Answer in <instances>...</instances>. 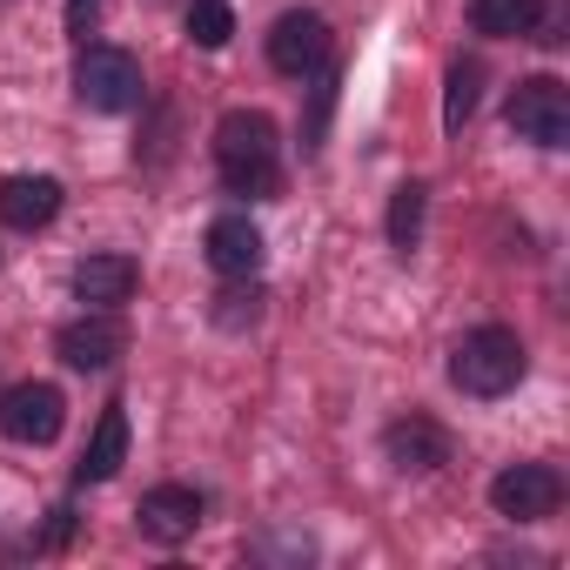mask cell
I'll use <instances>...</instances> for the list:
<instances>
[{"label":"cell","instance_id":"obj_18","mask_svg":"<svg viewBox=\"0 0 570 570\" xmlns=\"http://www.w3.org/2000/svg\"><path fill=\"white\" fill-rule=\"evenodd\" d=\"M476 81H483V68H476V61H456V68H450V95H443V128H463V121H470V108H476Z\"/></svg>","mask_w":570,"mask_h":570},{"label":"cell","instance_id":"obj_8","mask_svg":"<svg viewBox=\"0 0 570 570\" xmlns=\"http://www.w3.org/2000/svg\"><path fill=\"white\" fill-rule=\"evenodd\" d=\"M55 350H61V363H75V370H108V363L128 350V330H121L108 309H88L81 323H68V330L55 336Z\"/></svg>","mask_w":570,"mask_h":570},{"label":"cell","instance_id":"obj_3","mask_svg":"<svg viewBox=\"0 0 570 570\" xmlns=\"http://www.w3.org/2000/svg\"><path fill=\"white\" fill-rule=\"evenodd\" d=\"M75 95H81V108H95V115H128V108L141 101V68H135V55H121V48H88V55L75 61Z\"/></svg>","mask_w":570,"mask_h":570},{"label":"cell","instance_id":"obj_15","mask_svg":"<svg viewBox=\"0 0 570 570\" xmlns=\"http://www.w3.org/2000/svg\"><path fill=\"white\" fill-rule=\"evenodd\" d=\"M470 21H476V35H490V41H523V35H537V21H543V0H470Z\"/></svg>","mask_w":570,"mask_h":570},{"label":"cell","instance_id":"obj_16","mask_svg":"<svg viewBox=\"0 0 570 570\" xmlns=\"http://www.w3.org/2000/svg\"><path fill=\"white\" fill-rule=\"evenodd\" d=\"M416 235H423V188L416 181H403L396 188V202H390V248H416Z\"/></svg>","mask_w":570,"mask_h":570},{"label":"cell","instance_id":"obj_13","mask_svg":"<svg viewBox=\"0 0 570 570\" xmlns=\"http://www.w3.org/2000/svg\"><path fill=\"white\" fill-rule=\"evenodd\" d=\"M383 450H390L396 470H436V463H450V436H443L430 416H403V423H390Z\"/></svg>","mask_w":570,"mask_h":570},{"label":"cell","instance_id":"obj_10","mask_svg":"<svg viewBox=\"0 0 570 570\" xmlns=\"http://www.w3.org/2000/svg\"><path fill=\"white\" fill-rule=\"evenodd\" d=\"M141 537H155V543H181V537H195V523H202V497L188 490V483H155L148 497H141Z\"/></svg>","mask_w":570,"mask_h":570},{"label":"cell","instance_id":"obj_14","mask_svg":"<svg viewBox=\"0 0 570 570\" xmlns=\"http://www.w3.org/2000/svg\"><path fill=\"white\" fill-rule=\"evenodd\" d=\"M121 463H128V410H121V403H108L75 470H81V483H108V476H115Z\"/></svg>","mask_w":570,"mask_h":570},{"label":"cell","instance_id":"obj_17","mask_svg":"<svg viewBox=\"0 0 570 570\" xmlns=\"http://www.w3.org/2000/svg\"><path fill=\"white\" fill-rule=\"evenodd\" d=\"M228 35H235L228 0H195V8H188V41L195 48H228Z\"/></svg>","mask_w":570,"mask_h":570},{"label":"cell","instance_id":"obj_1","mask_svg":"<svg viewBox=\"0 0 570 570\" xmlns=\"http://www.w3.org/2000/svg\"><path fill=\"white\" fill-rule=\"evenodd\" d=\"M215 161H222V181H228V188L268 195V188H275V121H268L262 108L222 115V128H215Z\"/></svg>","mask_w":570,"mask_h":570},{"label":"cell","instance_id":"obj_5","mask_svg":"<svg viewBox=\"0 0 570 570\" xmlns=\"http://www.w3.org/2000/svg\"><path fill=\"white\" fill-rule=\"evenodd\" d=\"M490 503H497V517H510V523H543V517L563 503V476H557L550 463H510V470H497Z\"/></svg>","mask_w":570,"mask_h":570},{"label":"cell","instance_id":"obj_12","mask_svg":"<svg viewBox=\"0 0 570 570\" xmlns=\"http://www.w3.org/2000/svg\"><path fill=\"white\" fill-rule=\"evenodd\" d=\"M135 282H141V268H135L128 255H88V262L75 268V296H81L88 309H115V303L135 296Z\"/></svg>","mask_w":570,"mask_h":570},{"label":"cell","instance_id":"obj_11","mask_svg":"<svg viewBox=\"0 0 570 570\" xmlns=\"http://www.w3.org/2000/svg\"><path fill=\"white\" fill-rule=\"evenodd\" d=\"M61 215V181L55 175H8L0 181V222L8 228H48Z\"/></svg>","mask_w":570,"mask_h":570},{"label":"cell","instance_id":"obj_4","mask_svg":"<svg viewBox=\"0 0 570 570\" xmlns=\"http://www.w3.org/2000/svg\"><path fill=\"white\" fill-rule=\"evenodd\" d=\"M510 128L523 141H537V148H563L570 141V95H563V81H550V75L517 81L510 88Z\"/></svg>","mask_w":570,"mask_h":570},{"label":"cell","instance_id":"obj_9","mask_svg":"<svg viewBox=\"0 0 570 570\" xmlns=\"http://www.w3.org/2000/svg\"><path fill=\"white\" fill-rule=\"evenodd\" d=\"M208 268L228 282H248L262 268V228L248 215H215L208 222Z\"/></svg>","mask_w":570,"mask_h":570},{"label":"cell","instance_id":"obj_2","mask_svg":"<svg viewBox=\"0 0 570 570\" xmlns=\"http://www.w3.org/2000/svg\"><path fill=\"white\" fill-rule=\"evenodd\" d=\"M450 383L463 396H503V390H517L523 383V343L510 330H497V323L470 330L456 343V356H450Z\"/></svg>","mask_w":570,"mask_h":570},{"label":"cell","instance_id":"obj_7","mask_svg":"<svg viewBox=\"0 0 570 570\" xmlns=\"http://www.w3.org/2000/svg\"><path fill=\"white\" fill-rule=\"evenodd\" d=\"M323 55H330V21L309 14V8H289V14L268 28V61H275V75H309V68H323Z\"/></svg>","mask_w":570,"mask_h":570},{"label":"cell","instance_id":"obj_19","mask_svg":"<svg viewBox=\"0 0 570 570\" xmlns=\"http://www.w3.org/2000/svg\"><path fill=\"white\" fill-rule=\"evenodd\" d=\"M215 303H222V309H215L222 330H242V323L262 316V296H255V289H228V296H215Z\"/></svg>","mask_w":570,"mask_h":570},{"label":"cell","instance_id":"obj_6","mask_svg":"<svg viewBox=\"0 0 570 570\" xmlns=\"http://www.w3.org/2000/svg\"><path fill=\"white\" fill-rule=\"evenodd\" d=\"M61 423H68V396L55 383H14L0 396V430L14 443H55Z\"/></svg>","mask_w":570,"mask_h":570}]
</instances>
